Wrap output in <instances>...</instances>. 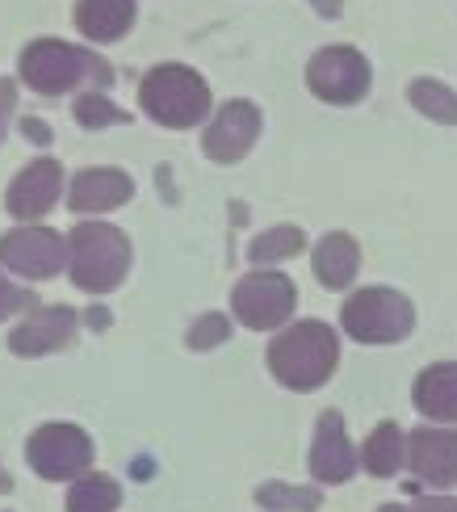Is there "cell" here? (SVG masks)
<instances>
[{
  "mask_svg": "<svg viewBox=\"0 0 457 512\" xmlns=\"http://www.w3.org/2000/svg\"><path fill=\"white\" fill-rule=\"evenodd\" d=\"M311 475L319 483H344L353 479L357 471V454H353V441H348V429L340 412H323L319 416V429H315V445H311Z\"/></svg>",
  "mask_w": 457,
  "mask_h": 512,
  "instance_id": "cell-12",
  "label": "cell"
},
{
  "mask_svg": "<svg viewBox=\"0 0 457 512\" xmlns=\"http://www.w3.org/2000/svg\"><path fill=\"white\" fill-rule=\"evenodd\" d=\"M21 80L42 97H59V93H72L84 80H110V68L80 47L42 38V42H30L26 55H21Z\"/></svg>",
  "mask_w": 457,
  "mask_h": 512,
  "instance_id": "cell-4",
  "label": "cell"
},
{
  "mask_svg": "<svg viewBox=\"0 0 457 512\" xmlns=\"http://www.w3.org/2000/svg\"><path fill=\"white\" fill-rule=\"evenodd\" d=\"M227 332H231V324H227L223 315H202L198 324L189 328V349L206 353V349H214V345H223V340H227Z\"/></svg>",
  "mask_w": 457,
  "mask_h": 512,
  "instance_id": "cell-25",
  "label": "cell"
},
{
  "mask_svg": "<svg viewBox=\"0 0 457 512\" xmlns=\"http://www.w3.org/2000/svg\"><path fill=\"white\" fill-rule=\"evenodd\" d=\"M72 332H76V311L72 307H42L9 336V349L21 353V357L55 353V349L68 345Z\"/></svg>",
  "mask_w": 457,
  "mask_h": 512,
  "instance_id": "cell-14",
  "label": "cell"
},
{
  "mask_svg": "<svg viewBox=\"0 0 457 512\" xmlns=\"http://www.w3.org/2000/svg\"><path fill=\"white\" fill-rule=\"evenodd\" d=\"M407 466L432 487H457V433L416 429L407 437Z\"/></svg>",
  "mask_w": 457,
  "mask_h": 512,
  "instance_id": "cell-11",
  "label": "cell"
},
{
  "mask_svg": "<svg viewBox=\"0 0 457 512\" xmlns=\"http://www.w3.org/2000/svg\"><path fill=\"white\" fill-rule=\"evenodd\" d=\"M76 26L93 42H114L135 26V0H80Z\"/></svg>",
  "mask_w": 457,
  "mask_h": 512,
  "instance_id": "cell-17",
  "label": "cell"
},
{
  "mask_svg": "<svg viewBox=\"0 0 457 512\" xmlns=\"http://www.w3.org/2000/svg\"><path fill=\"white\" fill-rule=\"evenodd\" d=\"M139 105L172 131H189L210 114V89L206 80L185 68V63H160L139 84Z\"/></svg>",
  "mask_w": 457,
  "mask_h": 512,
  "instance_id": "cell-2",
  "label": "cell"
},
{
  "mask_svg": "<svg viewBox=\"0 0 457 512\" xmlns=\"http://www.w3.org/2000/svg\"><path fill=\"white\" fill-rule=\"evenodd\" d=\"M361 462H365V471L378 475V479L395 475L399 466L407 462V441H403V433H399V424H378V429L369 433V441H365Z\"/></svg>",
  "mask_w": 457,
  "mask_h": 512,
  "instance_id": "cell-19",
  "label": "cell"
},
{
  "mask_svg": "<svg viewBox=\"0 0 457 512\" xmlns=\"http://www.w3.org/2000/svg\"><path fill=\"white\" fill-rule=\"evenodd\" d=\"M122 504V487L105 475H84L68 492V512H114Z\"/></svg>",
  "mask_w": 457,
  "mask_h": 512,
  "instance_id": "cell-20",
  "label": "cell"
},
{
  "mask_svg": "<svg viewBox=\"0 0 457 512\" xmlns=\"http://www.w3.org/2000/svg\"><path fill=\"white\" fill-rule=\"evenodd\" d=\"M260 135V110L252 101H227L214 122L206 126V139H202V152L214 164H235L252 152V143Z\"/></svg>",
  "mask_w": 457,
  "mask_h": 512,
  "instance_id": "cell-10",
  "label": "cell"
},
{
  "mask_svg": "<svg viewBox=\"0 0 457 512\" xmlns=\"http://www.w3.org/2000/svg\"><path fill=\"white\" fill-rule=\"evenodd\" d=\"M344 332L365 340V345H395L416 328V307L399 290H357L340 311Z\"/></svg>",
  "mask_w": 457,
  "mask_h": 512,
  "instance_id": "cell-5",
  "label": "cell"
},
{
  "mask_svg": "<svg viewBox=\"0 0 457 512\" xmlns=\"http://www.w3.org/2000/svg\"><path fill=\"white\" fill-rule=\"evenodd\" d=\"M26 458L42 479H76L93 466V441L76 424H42L26 445Z\"/></svg>",
  "mask_w": 457,
  "mask_h": 512,
  "instance_id": "cell-7",
  "label": "cell"
},
{
  "mask_svg": "<svg viewBox=\"0 0 457 512\" xmlns=\"http://www.w3.org/2000/svg\"><path fill=\"white\" fill-rule=\"evenodd\" d=\"M416 408L428 420L457 424V361H437L416 378Z\"/></svg>",
  "mask_w": 457,
  "mask_h": 512,
  "instance_id": "cell-16",
  "label": "cell"
},
{
  "mask_svg": "<svg viewBox=\"0 0 457 512\" xmlns=\"http://www.w3.org/2000/svg\"><path fill=\"white\" fill-rule=\"evenodd\" d=\"M30 303V294L26 290H17L9 277H0V319H9L17 307H26Z\"/></svg>",
  "mask_w": 457,
  "mask_h": 512,
  "instance_id": "cell-26",
  "label": "cell"
},
{
  "mask_svg": "<svg viewBox=\"0 0 457 512\" xmlns=\"http://www.w3.org/2000/svg\"><path fill=\"white\" fill-rule=\"evenodd\" d=\"M378 512H411V508H399V504H382Z\"/></svg>",
  "mask_w": 457,
  "mask_h": 512,
  "instance_id": "cell-30",
  "label": "cell"
},
{
  "mask_svg": "<svg viewBox=\"0 0 457 512\" xmlns=\"http://www.w3.org/2000/svg\"><path fill=\"white\" fill-rule=\"evenodd\" d=\"M0 261L21 277H55L68 261V244L51 227H17L0 236Z\"/></svg>",
  "mask_w": 457,
  "mask_h": 512,
  "instance_id": "cell-9",
  "label": "cell"
},
{
  "mask_svg": "<svg viewBox=\"0 0 457 512\" xmlns=\"http://www.w3.org/2000/svg\"><path fill=\"white\" fill-rule=\"evenodd\" d=\"M302 244H307V236H302L298 227H273V231H265V236L252 240L248 256L256 265H273V261H290V256H298Z\"/></svg>",
  "mask_w": 457,
  "mask_h": 512,
  "instance_id": "cell-21",
  "label": "cell"
},
{
  "mask_svg": "<svg viewBox=\"0 0 457 512\" xmlns=\"http://www.w3.org/2000/svg\"><path fill=\"white\" fill-rule=\"evenodd\" d=\"M294 282L281 273H248L244 282L231 290V311L244 328L269 332L277 324H286L294 315Z\"/></svg>",
  "mask_w": 457,
  "mask_h": 512,
  "instance_id": "cell-6",
  "label": "cell"
},
{
  "mask_svg": "<svg viewBox=\"0 0 457 512\" xmlns=\"http://www.w3.org/2000/svg\"><path fill=\"white\" fill-rule=\"evenodd\" d=\"M256 504L269 512H315L319 492L315 487H286V483H265L256 492Z\"/></svg>",
  "mask_w": 457,
  "mask_h": 512,
  "instance_id": "cell-23",
  "label": "cell"
},
{
  "mask_svg": "<svg viewBox=\"0 0 457 512\" xmlns=\"http://www.w3.org/2000/svg\"><path fill=\"white\" fill-rule=\"evenodd\" d=\"M357 265H361V248H357L353 236L332 231V236L319 240V248H315V273H319V282L328 290H344L357 277Z\"/></svg>",
  "mask_w": 457,
  "mask_h": 512,
  "instance_id": "cell-18",
  "label": "cell"
},
{
  "mask_svg": "<svg viewBox=\"0 0 457 512\" xmlns=\"http://www.w3.org/2000/svg\"><path fill=\"white\" fill-rule=\"evenodd\" d=\"M340 361V340L328 324L307 319L281 332L269 345V370L277 382H286L290 391H315L332 378Z\"/></svg>",
  "mask_w": 457,
  "mask_h": 512,
  "instance_id": "cell-1",
  "label": "cell"
},
{
  "mask_svg": "<svg viewBox=\"0 0 457 512\" xmlns=\"http://www.w3.org/2000/svg\"><path fill=\"white\" fill-rule=\"evenodd\" d=\"M59 185H63V168L55 160H34L21 168V177L9 185V215L17 219H38L47 215L59 198Z\"/></svg>",
  "mask_w": 457,
  "mask_h": 512,
  "instance_id": "cell-13",
  "label": "cell"
},
{
  "mask_svg": "<svg viewBox=\"0 0 457 512\" xmlns=\"http://www.w3.org/2000/svg\"><path fill=\"white\" fill-rule=\"evenodd\" d=\"M9 110H13V84H9V80H0V126H5Z\"/></svg>",
  "mask_w": 457,
  "mask_h": 512,
  "instance_id": "cell-28",
  "label": "cell"
},
{
  "mask_svg": "<svg viewBox=\"0 0 457 512\" xmlns=\"http://www.w3.org/2000/svg\"><path fill=\"white\" fill-rule=\"evenodd\" d=\"M130 194H135V185L122 168H84L72 181V210L76 215H97V210L122 206Z\"/></svg>",
  "mask_w": 457,
  "mask_h": 512,
  "instance_id": "cell-15",
  "label": "cell"
},
{
  "mask_svg": "<svg viewBox=\"0 0 457 512\" xmlns=\"http://www.w3.org/2000/svg\"><path fill=\"white\" fill-rule=\"evenodd\" d=\"M26 135H34V139H42V143L51 139V131H47V126H38V122H26Z\"/></svg>",
  "mask_w": 457,
  "mask_h": 512,
  "instance_id": "cell-29",
  "label": "cell"
},
{
  "mask_svg": "<svg viewBox=\"0 0 457 512\" xmlns=\"http://www.w3.org/2000/svg\"><path fill=\"white\" fill-rule=\"evenodd\" d=\"M68 265H72V282L89 294H105L114 290L126 269H130V244L118 227L110 223H80L72 231L68 244Z\"/></svg>",
  "mask_w": 457,
  "mask_h": 512,
  "instance_id": "cell-3",
  "label": "cell"
},
{
  "mask_svg": "<svg viewBox=\"0 0 457 512\" xmlns=\"http://www.w3.org/2000/svg\"><path fill=\"white\" fill-rule=\"evenodd\" d=\"M130 114L118 110V105L110 97H101V93H84L76 97V122L80 126H89V131H97V126H110V122H126Z\"/></svg>",
  "mask_w": 457,
  "mask_h": 512,
  "instance_id": "cell-24",
  "label": "cell"
},
{
  "mask_svg": "<svg viewBox=\"0 0 457 512\" xmlns=\"http://www.w3.org/2000/svg\"><path fill=\"white\" fill-rule=\"evenodd\" d=\"M407 97H411V105H416V110H424L432 122L457 126V97L445 89V84H437V80H416V84L407 89Z\"/></svg>",
  "mask_w": 457,
  "mask_h": 512,
  "instance_id": "cell-22",
  "label": "cell"
},
{
  "mask_svg": "<svg viewBox=\"0 0 457 512\" xmlns=\"http://www.w3.org/2000/svg\"><path fill=\"white\" fill-rule=\"evenodd\" d=\"M411 512H457V500H441V496H424L411 504Z\"/></svg>",
  "mask_w": 457,
  "mask_h": 512,
  "instance_id": "cell-27",
  "label": "cell"
},
{
  "mask_svg": "<svg viewBox=\"0 0 457 512\" xmlns=\"http://www.w3.org/2000/svg\"><path fill=\"white\" fill-rule=\"evenodd\" d=\"M311 93L332 101V105H353L369 93V63L353 47H328L311 59L307 68Z\"/></svg>",
  "mask_w": 457,
  "mask_h": 512,
  "instance_id": "cell-8",
  "label": "cell"
}]
</instances>
